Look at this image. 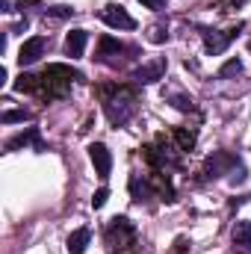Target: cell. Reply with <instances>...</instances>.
<instances>
[{
    "label": "cell",
    "mask_w": 251,
    "mask_h": 254,
    "mask_svg": "<svg viewBox=\"0 0 251 254\" xmlns=\"http://www.w3.org/2000/svg\"><path fill=\"white\" fill-rule=\"evenodd\" d=\"M27 119H30L27 110H9V113H3V125H15V122H27Z\"/></svg>",
    "instance_id": "cell-16"
},
{
    "label": "cell",
    "mask_w": 251,
    "mask_h": 254,
    "mask_svg": "<svg viewBox=\"0 0 251 254\" xmlns=\"http://www.w3.org/2000/svg\"><path fill=\"white\" fill-rule=\"evenodd\" d=\"M89 240H92V231H89V228H77V231L68 237V254H83L86 246H89Z\"/></svg>",
    "instance_id": "cell-11"
},
{
    "label": "cell",
    "mask_w": 251,
    "mask_h": 254,
    "mask_svg": "<svg viewBox=\"0 0 251 254\" xmlns=\"http://www.w3.org/2000/svg\"><path fill=\"white\" fill-rule=\"evenodd\" d=\"M86 42H89V33H86V30H71L68 39H65V54H68L71 60H80L83 51H86Z\"/></svg>",
    "instance_id": "cell-8"
},
{
    "label": "cell",
    "mask_w": 251,
    "mask_h": 254,
    "mask_svg": "<svg viewBox=\"0 0 251 254\" xmlns=\"http://www.w3.org/2000/svg\"><path fill=\"white\" fill-rule=\"evenodd\" d=\"M45 15L63 21V18H71V15H74V9H71V6H51V9H45Z\"/></svg>",
    "instance_id": "cell-18"
},
{
    "label": "cell",
    "mask_w": 251,
    "mask_h": 254,
    "mask_svg": "<svg viewBox=\"0 0 251 254\" xmlns=\"http://www.w3.org/2000/svg\"><path fill=\"white\" fill-rule=\"evenodd\" d=\"M133 110H136V101H133V95L125 92V89H119V95L107 101V119L116 127L127 125V119L133 116Z\"/></svg>",
    "instance_id": "cell-2"
},
{
    "label": "cell",
    "mask_w": 251,
    "mask_h": 254,
    "mask_svg": "<svg viewBox=\"0 0 251 254\" xmlns=\"http://www.w3.org/2000/svg\"><path fill=\"white\" fill-rule=\"evenodd\" d=\"M130 192H133V201H148L151 198V187L145 181H139V175L130 178Z\"/></svg>",
    "instance_id": "cell-13"
},
{
    "label": "cell",
    "mask_w": 251,
    "mask_h": 254,
    "mask_svg": "<svg viewBox=\"0 0 251 254\" xmlns=\"http://www.w3.org/2000/svg\"><path fill=\"white\" fill-rule=\"evenodd\" d=\"M148 39H151V42H154V45H163V42H166V39H169V30H166V27H160V24H157V27H151V33H148Z\"/></svg>",
    "instance_id": "cell-21"
},
{
    "label": "cell",
    "mask_w": 251,
    "mask_h": 254,
    "mask_svg": "<svg viewBox=\"0 0 251 254\" xmlns=\"http://www.w3.org/2000/svg\"><path fill=\"white\" fill-rule=\"evenodd\" d=\"M234 246L246 249V254H251V219H243L234 225Z\"/></svg>",
    "instance_id": "cell-10"
},
{
    "label": "cell",
    "mask_w": 251,
    "mask_h": 254,
    "mask_svg": "<svg viewBox=\"0 0 251 254\" xmlns=\"http://www.w3.org/2000/svg\"><path fill=\"white\" fill-rule=\"evenodd\" d=\"M175 136H178V142H181V151H189V148L195 145V133H189V130H175Z\"/></svg>",
    "instance_id": "cell-19"
},
{
    "label": "cell",
    "mask_w": 251,
    "mask_h": 254,
    "mask_svg": "<svg viewBox=\"0 0 251 254\" xmlns=\"http://www.w3.org/2000/svg\"><path fill=\"white\" fill-rule=\"evenodd\" d=\"M101 21L107 27H113V30H136V21L127 15L125 6H119V3H107L101 9Z\"/></svg>",
    "instance_id": "cell-3"
},
{
    "label": "cell",
    "mask_w": 251,
    "mask_h": 254,
    "mask_svg": "<svg viewBox=\"0 0 251 254\" xmlns=\"http://www.w3.org/2000/svg\"><path fill=\"white\" fill-rule=\"evenodd\" d=\"M45 48H48V39H42V36L27 39V42L21 45V51H18V63H21V68H24V65L39 63V60L45 57Z\"/></svg>",
    "instance_id": "cell-5"
},
{
    "label": "cell",
    "mask_w": 251,
    "mask_h": 254,
    "mask_svg": "<svg viewBox=\"0 0 251 254\" xmlns=\"http://www.w3.org/2000/svg\"><path fill=\"white\" fill-rule=\"evenodd\" d=\"M139 3H145L148 9H154V12H160L163 6H166V0H139Z\"/></svg>",
    "instance_id": "cell-23"
},
{
    "label": "cell",
    "mask_w": 251,
    "mask_h": 254,
    "mask_svg": "<svg viewBox=\"0 0 251 254\" xmlns=\"http://www.w3.org/2000/svg\"><path fill=\"white\" fill-rule=\"evenodd\" d=\"M234 33H237V30H231V33H213V30H207V33H204V51L213 54V57L222 54V51L228 48V42L234 39Z\"/></svg>",
    "instance_id": "cell-7"
},
{
    "label": "cell",
    "mask_w": 251,
    "mask_h": 254,
    "mask_svg": "<svg viewBox=\"0 0 251 254\" xmlns=\"http://www.w3.org/2000/svg\"><path fill=\"white\" fill-rule=\"evenodd\" d=\"M234 74H243V63L240 60H231V63L222 65V71H219V77L225 80V77H234Z\"/></svg>",
    "instance_id": "cell-17"
},
{
    "label": "cell",
    "mask_w": 251,
    "mask_h": 254,
    "mask_svg": "<svg viewBox=\"0 0 251 254\" xmlns=\"http://www.w3.org/2000/svg\"><path fill=\"white\" fill-rule=\"evenodd\" d=\"M36 80H39V77H33V74H21L18 83H15V89H18V92H33V89L39 86Z\"/></svg>",
    "instance_id": "cell-15"
},
{
    "label": "cell",
    "mask_w": 251,
    "mask_h": 254,
    "mask_svg": "<svg viewBox=\"0 0 251 254\" xmlns=\"http://www.w3.org/2000/svg\"><path fill=\"white\" fill-rule=\"evenodd\" d=\"M89 157H92V166H95L98 178L107 181L110 172H113V154H110V148L101 145V142H95V145H89Z\"/></svg>",
    "instance_id": "cell-4"
},
{
    "label": "cell",
    "mask_w": 251,
    "mask_h": 254,
    "mask_svg": "<svg viewBox=\"0 0 251 254\" xmlns=\"http://www.w3.org/2000/svg\"><path fill=\"white\" fill-rule=\"evenodd\" d=\"M133 240H136V231H133V225L127 222L125 216H119V219L110 222V228H107V246L113 252H127L133 246Z\"/></svg>",
    "instance_id": "cell-1"
},
{
    "label": "cell",
    "mask_w": 251,
    "mask_h": 254,
    "mask_svg": "<svg viewBox=\"0 0 251 254\" xmlns=\"http://www.w3.org/2000/svg\"><path fill=\"white\" fill-rule=\"evenodd\" d=\"M163 71H166V63H163V60H154V63L136 68V71H133V80H136V83H157V80L163 77Z\"/></svg>",
    "instance_id": "cell-9"
},
{
    "label": "cell",
    "mask_w": 251,
    "mask_h": 254,
    "mask_svg": "<svg viewBox=\"0 0 251 254\" xmlns=\"http://www.w3.org/2000/svg\"><path fill=\"white\" fill-rule=\"evenodd\" d=\"M125 51V45L122 42H116V39H101V51H98V60L104 63L107 60V54H122Z\"/></svg>",
    "instance_id": "cell-14"
},
{
    "label": "cell",
    "mask_w": 251,
    "mask_h": 254,
    "mask_svg": "<svg viewBox=\"0 0 251 254\" xmlns=\"http://www.w3.org/2000/svg\"><path fill=\"white\" fill-rule=\"evenodd\" d=\"M107 198H110V190H107V187H104V190H98V192H95V198H92V207H95V210H101V207L107 204Z\"/></svg>",
    "instance_id": "cell-22"
},
{
    "label": "cell",
    "mask_w": 251,
    "mask_h": 254,
    "mask_svg": "<svg viewBox=\"0 0 251 254\" xmlns=\"http://www.w3.org/2000/svg\"><path fill=\"white\" fill-rule=\"evenodd\" d=\"M21 145H33L36 151H45V145H42V139H39V130H36V127H30L27 133H21V136L9 139V151H15V148H21Z\"/></svg>",
    "instance_id": "cell-12"
},
{
    "label": "cell",
    "mask_w": 251,
    "mask_h": 254,
    "mask_svg": "<svg viewBox=\"0 0 251 254\" xmlns=\"http://www.w3.org/2000/svg\"><path fill=\"white\" fill-rule=\"evenodd\" d=\"M237 166H240V163H237V157H234V154H228V151H219V154H213V157L207 160V172H210V178L231 175Z\"/></svg>",
    "instance_id": "cell-6"
},
{
    "label": "cell",
    "mask_w": 251,
    "mask_h": 254,
    "mask_svg": "<svg viewBox=\"0 0 251 254\" xmlns=\"http://www.w3.org/2000/svg\"><path fill=\"white\" fill-rule=\"evenodd\" d=\"M169 101H172V104H175L178 110H184V113H187V110H192V98H187V95H181V92L169 95Z\"/></svg>",
    "instance_id": "cell-20"
}]
</instances>
